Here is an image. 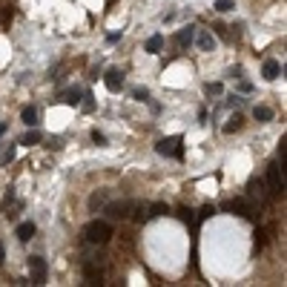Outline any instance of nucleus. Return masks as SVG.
<instances>
[{
    "mask_svg": "<svg viewBox=\"0 0 287 287\" xmlns=\"http://www.w3.org/2000/svg\"><path fill=\"white\" fill-rule=\"evenodd\" d=\"M84 236H86V241H92V244H107L112 238V224L95 218V221H89L84 227Z\"/></svg>",
    "mask_w": 287,
    "mask_h": 287,
    "instance_id": "f257e3e1",
    "label": "nucleus"
},
{
    "mask_svg": "<svg viewBox=\"0 0 287 287\" xmlns=\"http://www.w3.org/2000/svg\"><path fill=\"white\" fill-rule=\"evenodd\" d=\"M104 207H107L109 218H129V213L135 210V201H109Z\"/></svg>",
    "mask_w": 287,
    "mask_h": 287,
    "instance_id": "f03ea898",
    "label": "nucleus"
},
{
    "mask_svg": "<svg viewBox=\"0 0 287 287\" xmlns=\"http://www.w3.org/2000/svg\"><path fill=\"white\" fill-rule=\"evenodd\" d=\"M104 84H107L109 92H121V89H124V72L118 69V66L107 69V75H104Z\"/></svg>",
    "mask_w": 287,
    "mask_h": 287,
    "instance_id": "7ed1b4c3",
    "label": "nucleus"
},
{
    "mask_svg": "<svg viewBox=\"0 0 287 287\" xmlns=\"http://www.w3.org/2000/svg\"><path fill=\"white\" fill-rule=\"evenodd\" d=\"M267 184H270V193L273 195L284 193V178H281V172H279V167H276V164L267 167Z\"/></svg>",
    "mask_w": 287,
    "mask_h": 287,
    "instance_id": "20e7f679",
    "label": "nucleus"
},
{
    "mask_svg": "<svg viewBox=\"0 0 287 287\" xmlns=\"http://www.w3.org/2000/svg\"><path fill=\"white\" fill-rule=\"evenodd\" d=\"M158 152L161 155H175V158H181L184 155V150H181V138L175 135V138H164V141L158 144Z\"/></svg>",
    "mask_w": 287,
    "mask_h": 287,
    "instance_id": "39448f33",
    "label": "nucleus"
},
{
    "mask_svg": "<svg viewBox=\"0 0 287 287\" xmlns=\"http://www.w3.org/2000/svg\"><path fill=\"white\" fill-rule=\"evenodd\" d=\"M29 267H32V281L43 284V281H46V261H43L40 256H32L29 258Z\"/></svg>",
    "mask_w": 287,
    "mask_h": 287,
    "instance_id": "423d86ee",
    "label": "nucleus"
},
{
    "mask_svg": "<svg viewBox=\"0 0 287 287\" xmlns=\"http://www.w3.org/2000/svg\"><path fill=\"white\" fill-rule=\"evenodd\" d=\"M224 210H233V213H238L241 218H253V207L247 204V201H241V198H238V201H227Z\"/></svg>",
    "mask_w": 287,
    "mask_h": 287,
    "instance_id": "0eeeda50",
    "label": "nucleus"
},
{
    "mask_svg": "<svg viewBox=\"0 0 287 287\" xmlns=\"http://www.w3.org/2000/svg\"><path fill=\"white\" fill-rule=\"evenodd\" d=\"M107 201H109V193H107V190H100V193H92V195H89V210L95 213V210H100L104 204H107Z\"/></svg>",
    "mask_w": 287,
    "mask_h": 287,
    "instance_id": "6e6552de",
    "label": "nucleus"
},
{
    "mask_svg": "<svg viewBox=\"0 0 287 287\" xmlns=\"http://www.w3.org/2000/svg\"><path fill=\"white\" fill-rule=\"evenodd\" d=\"M32 236H35V224H32V221H23L20 227H17V238H20V241H29Z\"/></svg>",
    "mask_w": 287,
    "mask_h": 287,
    "instance_id": "1a4fd4ad",
    "label": "nucleus"
},
{
    "mask_svg": "<svg viewBox=\"0 0 287 287\" xmlns=\"http://www.w3.org/2000/svg\"><path fill=\"white\" fill-rule=\"evenodd\" d=\"M279 72H281V66L276 64V60H267V64H264V78L267 80H276V78H279Z\"/></svg>",
    "mask_w": 287,
    "mask_h": 287,
    "instance_id": "9d476101",
    "label": "nucleus"
},
{
    "mask_svg": "<svg viewBox=\"0 0 287 287\" xmlns=\"http://www.w3.org/2000/svg\"><path fill=\"white\" fill-rule=\"evenodd\" d=\"M241 127H244V118H241V115H233V118H230V124L224 127V132H227V135H233V132H238Z\"/></svg>",
    "mask_w": 287,
    "mask_h": 287,
    "instance_id": "9b49d317",
    "label": "nucleus"
},
{
    "mask_svg": "<svg viewBox=\"0 0 287 287\" xmlns=\"http://www.w3.org/2000/svg\"><path fill=\"white\" fill-rule=\"evenodd\" d=\"M20 118H23V124H26V127H35V124H37V109L35 107H26Z\"/></svg>",
    "mask_w": 287,
    "mask_h": 287,
    "instance_id": "f8f14e48",
    "label": "nucleus"
},
{
    "mask_svg": "<svg viewBox=\"0 0 287 287\" xmlns=\"http://www.w3.org/2000/svg\"><path fill=\"white\" fill-rule=\"evenodd\" d=\"M253 115H256V121H273V109L270 107H256Z\"/></svg>",
    "mask_w": 287,
    "mask_h": 287,
    "instance_id": "ddd939ff",
    "label": "nucleus"
},
{
    "mask_svg": "<svg viewBox=\"0 0 287 287\" xmlns=\"http://www.w3.org/2000/svg\"><path fill=\"white\" fill-rule=\"evenodd\" d=\"M164 46V35H155V37H150V43H147V52H158Z\"/></svg>",
    "mask_w": 287,
    "mask_h": 287,
    "instance_id": "4468645a",
    "label": "nucleus"
},
{
    "mask_svg": "<svg viewBox=\"0 0 287 287\" xmlns=\"http://www.w3.org/2000/svg\"><path fill=\"white\" fill-rule=\"evenodd\" d=\"M193 37H195V32H193V26H190V29H184V32L178 35V43H181V46H187V43H193Z\"/></svg>",
    "mask_w": 287,
    "mask_h": 287,
    "instance_id": "2eb2a0df",
    "label": "nucleus"
},
{
    "mask_svg": "<svg viewBox=\"0 0 287 287\" xmlns=\"http://www.w3.org/2000/svg\"><path fill=\"white\" fill-rule=\"evenodd\" d=\"M86 279L92 281V284H100V270H95V267H86Z\"/></svg>",
    "mask_w": 287,
    "mask_h": 287,
    "instance_id": "dca6fc26",
    "label": "nucleus"
},
{
    "mask_svg": "<svg viewBox=\"0 0 287 287\" xmlns=\"http://www.w3.org/2000/svg\"><path fill=\"white\" fill-rule=\"evenodd\" d=\"M40 132H26V138H23L20 144H26V147H32V144H40Z\"/></svg>",
    "mask_w": 287,
    "mask_h": 287,
    "instance_id": "f3484780",
    "label": "nucleus"
},
{
    "mask_svg": "<svg viewBox=\"0 0 287 287\" xmlns=\"http://www.w3.org/2000/svg\"><path fill=\"white\" fill-rule=\"evenodd\" d=\"M78 95H80L78 89H75V92H66V95H64V100H66V104H72V107H78V104H80Z\"/></svg>",
    "mask_w": 287,
    "mask_h": 287,
    "instance_id": "a211bd4d",
    "label": "nucleus"
},
{
    "mask_svg": "<svg viewBox=\"0 0 287 287\" xmlns=\"http://www.w3.org/2000/svg\"><path fill=\"white\" fill-rule=\"evenodd\" d=\"M213 43H215V40H213L210 35H201V37H198V46H201V49H213Z\"/></svg>",
    "mask_w": 287,
    "mask_h": 287,
    "instance_id": "6ab92c4d",
    "label": "nucleus"
},
{
    "mask_svg": "<svg viewBox=\"0 0 287 287\" xmlns=\"http://www.w3.org/2000/svg\"><path fill=\"white\" fill-rule=\"evenodd\" d=\"M167 213V204H150V215H164Z\"/></svg>",
    "mask_w": 287,
    "mask_h": 287,
    "instance_id": "aec40b11",
    "label": "nucleus"
},
{
    "mask_svg": "<svg viewBox=\"0 0 287 287\" xmlns=\"http://www.w3.org/2000/svg\"><path fill=\"white\" fill-rule=\"evenodd\" d=\"M204 92H207V95H218V92H221V84H207V86H204Z\"/></svg>",
    "mask_w": 287,
    "mask_h": 287,
    "instance_id": "412c9836",
    "label": "nucleus"
},
{
    "mask_svg": "<svg viewBox=\"0 0 287 287\" xmlns=\"http://www.w3.org/2000/svg\"><path fill=\"white\" fill-rule=\"evenodd\" d=\"M215 9H218V12H230V9H233V3H230V0H218V3H215Z\"/></svg>",
    "mask_w": 287,
    "mask_h": 287,
    "instance_id": "4be33fe9",
    "label": "nucleus"
},
{
    "mask_svg": "<svg viewBox=\"0 0 287 287\" xmlns=\"http://www.w3.org/2000/svg\"><path fill=\"white\" fill-rule=\"evenodd\" d=\"M92 141L95 144H107V135H104V132H98V129H92Z\"/></svg>",
    "mask_w": 287,
    "mask_h": 287,
    "instance_id": "5701e85b",
    "label": "nucleus"
},
{
    "mask_svg": "<svg viewBox=\"0 0 287 287\" xmlns=\"http://www.w3.org/2000/svg\"><path fill=\"white\" fill-rule=\"evenodd\" d=\"M135 98L138 100H150V92H147V89H135Z\"/></svg>",
    "mask_w": 287,
    "mask_h": 287,
    "instance_id": "b1692460",
    "label": "nucleus"
},
{
    "mask_svg": "<svg viewBox=\"0 0 287 287\" xmlns=\"http://www.w3.org/2000/svg\"><path fill=\"white\" fill-rule=\"evenodd\" d=\"M0 258H3V247H0Z\"/></svg>",
    "mask_w": 287,
    "mask_h": 287,
    "instance_id": "393cba45",
    "label": "nucleus"
}]
</instances>
